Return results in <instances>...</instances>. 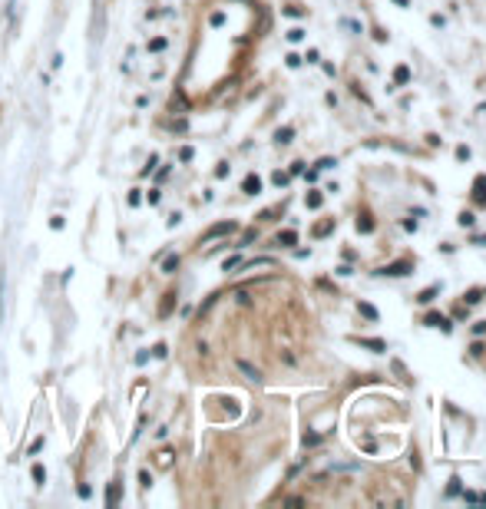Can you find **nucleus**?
<instances>
[{"mask_svg": "<svg viewBox=\"0 0 486 509\" xmlns=\"http://www.w3.org/2000/svg\"><path fill=\"white\" fill-rule=\"evenodd\" d=\"M238 370H242L248 380H255V384H262V380H265V377H262V370H258V367H252L248 361H238Z\"/></svg>", "mask_w": 486, "mask_h": 509, "instance_id": "2", "label": "nucleus"}, {"mask_svg": "<svg viewBox=\"0 0 486 509\" xmlns=\"http://www.w3.org/2000/svg\"><path fill=\"white\" fill-rule=\"evenodd\" d=\"M361 314H367V318H371V321H377V311L371 308V304H361Z\"/></svg>", "mask_w": 486, "mask_h": 509, "instance_id": "13", "label": "nucleus"}, {"mask_svg": "<svg viewBox=\"0 0 486 509\" xmlns=\"http://www.w3.org/2000/svg\"><path fill=\"white\" fill-rule=\"evenodd\" d=\"M176 265H179V254H169L166 261H162V271H176Z\"/></svg>", "mask_w": 486, "mask_h": 509, "instance_id": "9", "label": "nucleus"}, {"mask_svg": "<svg viewBox=\"0 0 486 509\" xmlns=\"http://www.w3.org/2000/svg\"><path fill=\"white\" fill-rule=\"evenodd\" d=\"M238 265H242V258L235 254V258H228V261H225V271H232V268H238Z\"/></svg>", "mask_w": 486, "mask_h": 509, "instance_id": "14", "label": "nucleus"}, {"mask_svg": "<svg viewBox=\"0 0 486 509\" xmlns=\"http://www.w3.org/2000/svg\"><path fill=\"white\" fill-rule=\"evenodd\" d=\"M228 232H235V221H222V225H212L209 232H205V242H209V238H222V235H228Z\"/></svg>", "mask_w": 486, "mask_h": 509, "instance_id": "1", "label": "nucleus"}, {"mask_svg": "<svg viewBox=\"0 0 486 509\" xmlns=\"http://www.w3.org/2000/svg\"><path fill=\"white\" fill-rule=\"evenodd\" d=\"M331 228H334V221H321L318 228H314V235H318V238H321V235H328V232H331Z\"/></svg>", "mask_w": 486, "mask_h": 509, "instance_id": "11", "label": "nucleus"}, {"mask_svg": "<svg viewBox=\"0 0 486 509\" xmlns=\"http://www.w3.org/2000/svg\"><path fill=\"white\" fill-rule=\"evenodd\" d=\"M149 50H152V53H155V50H166V40H159V36H155L152 43H149Z\"/></svg>", "mask_w": 486, "mask_h": 509, "instance_id": "15", "label": "nucleus"}, {"mask_svg": "<svg viewBox=\"0 0 486 509\" xmlns=\"http://www.w3.org/2000/svg\"><path fill=\"white\" fill-rule=\"evenodd\" d=\"M394 79H397V83H407V79H410V70H407V67H397Z\"/></svg>", "mask_w": 486, "mask_h": 509, "instance_id": "10", "label": "nucleus"}, {"mask_svg": "<svg viewBox=\"0 0 486 509\" xmlns=\"http://www.w3.org/2000/svg\"><path fill=\"white\" fill-rule=\"evenodd\" d=\"M295 242H298V235H295V232H281V235H278V245H295Z\"/></svg>", "mask_w": 486, "mask_h": 509, "instance_id": "7", "label": "nucleus"}, {"mask_svg": "<svg viewBox=\"0 0 486 509\" xmlns=\"http://www.w3.org/2000/svg\"><path fill=\"white\" fill-rule=\"evenodd\" d=\"M308 205H311V209H318V205H321V195H318V192H311V195H308Z\"/></svg>", "mask_w": 486, "mask_h": 509, "instance_id": "17", "label": "nucleus"}, {"mask_svg": "<svg viewBox=\"0 0 486 509\" xmlns=\"http://www.w3.org/2000/svg\"><path fill=\"white\" fill-rule=\"evenodd\" d=\"M43 476H46L43 466H34V479H37V483H43Z\"/></svg>", "mask_w": 486, "mask_h": 509, "instance_id": "19", "label": "nucleus"}, {"mask_svg": "<svg viewBox=\"0 0 486 509\" xmlns=\"http://www.w3.org/2000/svg\"><path fill=\"white\" fill-rule=\"evenodd\" d=\"M288 40H291V43H298V40H304V30H298V27H295V30H288Z\"/></svg>", "mask_w": 486, "mask_h": 509, "instance_id": "12", "label": "nucleus"}, {"mask_svg": "<svg viewBox=\"0 0 486 509\" xmlns=\"http://www.w3.org/2000/svg\"><path fill=\"white\" fill-rule=\"evenodd\" d=\"M258 188H262V179H258V176L245 179V192H248V195H258Z\"/></svg>", "mask_w": 486, "mask_h": 509, "instance_id": "6", "label": "nucleus"}, {"mask_svg": "<svg viewBox=\"0 0 486 509\" xmlns=\"http://www.w3.org/2000/svg\"><path fill=\"white\" fill-rule=\"evenodd\" d=\"M437 291H440V285H430V288H427V291H423V294H420V301H423V304H430Z\"/></svg>", "mask_w": 486, "mask_h": 509, "instance_id": "8", "label": "nucleus"}, {"mask_svg": "<svg viewBox=\"0 0 486 509\" xmlns=\"http://www.w3.org/2000/svg\"><path fill=\"white\" fill-rule=\"evenodd\" d=\"M155 466H159V470H169V466H172V450H162V453H155Z\"/></svg>", "mask_w": 486, "mask_h": 509, "instance_id": "5", "label": "nucleus"}, {"mask_svg": "<svg viewBox=\"0 0 486 509\" xmlns=\"http://www.w3.org/2000/svg\"><path fill=\"white\" fill-rule=\"evenodd\" d=\"M410 271V261H397V265H387L380 275H407Z\"/></svg>", "mask_w": 486, "mask_h": 509, "instance_id": "4", "label": "nucleus"}, {"mask_svg": "<svg viewBox=\"0 0 486 509\" xmlns=\"http://www.w3.org/2000/svg\"><path fill=\"white\" fill-rule=\"evenodd\" d=\"M427 324H430V327H443V331H450V318H443V314H427Z\"/></svg>", "mask_w": 486, "mask_h": 509, "instance_id": "3", "label": "nucleus"}, {"mask_svg": "<svg viewBox=\"0 0 486 509\" xmlns=\"http://www.w3.org/2000/svg\"><path fill=\"white\" fill-rule=\"evenodd\" d=\"M288 139H291V129H288V126H285V129H278V143H288Z\"/></svg>", "mask_w": 486, "mask_h": 509, "instance_id": "16", "label": "nucleus"}, {"mask_svg": "<svg viewBox=\"0 0 486 509\" xmlns=\"http://www.w3.org/2000/svg\"><path fill=\"white\" fill-rule=\"evenodd\" d=\"M152 357H166V344H155V347H152Z\"/></svg>", "mask_w": 486, "mask_h": 509, "instance_id": "18", "label": "nucleus"}]
</instances>
